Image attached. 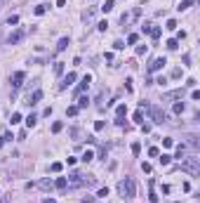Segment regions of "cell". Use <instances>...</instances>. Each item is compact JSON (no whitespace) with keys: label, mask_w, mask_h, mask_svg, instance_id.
Instances as JSON below:
<instances>
[{"label":"cell","mask_w":200,"mask_h":203,"mask_svg":"<svg viewBox=\"0 0 200 203\" xmlns=\"http://www.w3.org/2000/svg\"><path fill=\"white\" fill-rule=\"evenodd\" d=\"M38 187H40V189H52V179H40Z\"/></svg>","instance_id":"obj_17"},{"label":"cell","mask_w":200,"mask_h":203,"mask_svg":"<svg viewBox=\"0 0 200 203\" xmlns=\"http://www.w3.org/2000/svg\"><path fill=\"white\" fill-rule=\"evenodd\" d=\"M167 31H177V21H174V19H169V21H167V26H165Z\"/></svg>","instance_id":"obj_31"},{"label":"cell","mask_w":200,"mask_h":203,"mask_svg":"<svg viewBox=\"0 0 200 203\" xmlns=\"http://www.w3.org/2000/svg\"><path fill=\"white\" fill-rule=\"evenodd\" d=\"M80 201H82V203H94V196H82Z\"/></svg>","instance_id":"obj_45"},{"label":"cell","mask_w":200,"mask_h":203,"mask_svg":"<svg viewBox=\"0 0 200 203\" xmlns=\"http://www.w3.org/2000/svg\"><path fill=\"white\" fill-rule=\"evenodd\" d=\"M148 156H160V151H158V146H151V149H148Z\"/></svg>","instance_id":"obj_38"},{"label":"cell","mask_w":200,"mask_h":203,"mask_svg":"<svg viewBox=\"0 0 200 203\" xmlns=\"http://www.w3.org/2000/svg\"><path fill=\"white\" fill-rule=\"evenodd\" d=\"M132 154H134V156L141 154V144H139V142H132Z\"/></svg>","instance_id":"obj_23"},{"label":"cell","mask_w":200,"mask_h":203,"mask_svg":"<svg viewBox=\"0 0 200 203\" xmlns=\"http://www.w3.org/2000/svg\"><path fill=\"white\" fill-rule=\"evenodd\" d=\"M113 47H115V50H123V47H125V43H123V40H115V43H113Z\"/></svg>","instance_id":"obj_39"},{"label":"cell","mask_w":200,"mask_h":203,"mask_svg":"<svg viewBox=\"0 0 200 203\" xmlns=\"http://www.w3.org/2000/svg\"><path fill=\"white\" fill-rule=\"evenodd\" d=\"M118 191L125 196V199H132L134 194H136V187H134V179L132 177H125L120 184H118Z\"/></svg>","instance_id":"obj_1"},{"label":"cell","mask_w":200,"mask_h":203,"mask_svg":"<svg viewBox=\"0 0 200 203\" xmlns=\"http://www.w3.org/2000/svg\"><path fill=\"white\" fill-rule=\"evenodd\" d=\"M186 156V146L184 144H177V158H184Z\"/></svg>","instance_id":"obj_16"},{"label":"cell","mask_w":200,"mask_h":203,"mask_svg":"<svg viewBox=\"0 0 200 203\" xmlns=\"http://www.w3.org/2000/svg\"><path fill=\"white\" fill-rule=\"evenodd\" d=\"M115 113H118V118H123V116L127 113V106H125V104H120V106L115 109Z\"/></svg>","instance_id":"obj_20"},{"label":"cell","mask_w":200,"mask_h":203,"mask_svg":"<svg viewBox=\"0 0 200 203\" xmlns=\"http://www.w3.org/2000/svg\"><path fill=\"white\" fill-rule=\"evenodd\" d=\"M106 196H108V189H106V187H104V189H99V194H97V199H106Z\"/></svg>","instance_id":"obj_37"},{"label":"cell","mask_w":200,"mask_h":203,"mask_svg":"<svg viewBox=\"0 0 200 203\" xmlns=\"http://www.w3.org/2000/svg\"><path fill=\"white\" fill-rule=\"evenodd\" d=\"M148 203H158V196H155V194H153V191H151V194H148Z\"/></svg>","instance_id":"obj_43"},{"label":"cell","mask_w":200,"mask_h":203,"mask_svg":"<svg viewBox=\"0 0 200 203\" xmlns=\"http://www.w3.org/2000/svg\"><path fill=\"white\" fill-rule=\"evenodd\" d=\"M148 109V113H151V118H153V123H165V111L160 109V106H146Z\"/></svg>","instance_id":"obj_3"},{"label":"cell","mask_w":200,"mask_h":203,"mask_svg":"<svg viewBox=\"0 0 200 203\" xmlns=\"http://www.w3.org/2000/svg\"><path fill=\"white\" fill-rule=\"evenodd\" d=\"M94 14H97V7H87V10L82 12V21H92Z\"/></svg>","instance_id":"obj_8"},{"label":"cell","mask_w":200,"mask_h":203,"mask_svg":"<svg viewBox=\"0 0 200 203\" xmlns=\"http://www.w3.org/2000/svg\"><path fill=\"white\" fill-rule=\"evenodd\" d=\"M158 161H160V165H169V163H172V156H169V154H163Z\"/></svg>","instance_id":"obj_15"},{"label":"cell","mask_w":200,"mask_h":203,"mask_svg":"<svg viewBox=\"0 0 200 203\" xmlns=\"http://www.w3.org/2000/svg\"><path fill=\"white\" fill-rule=\"evenodd\" d=\"M33 12H35V17H42V14L47 12V5H38V7H35Z\"/></svg>","instance_id":"obj_18"},{"label":"cell","mask_w":200,"mask_h":203,"mask_svg":"<svg viewBox=\"0 0 200 203\" xmlns=\"http://www.w3.org/2000/svg\"><path fill=\"white\" fill-rule=\"evenodd\" d=\"M42 203H57V201H54V199H45Z\"/></svg>","instance_id":"obj_49"},{"label":"cell","mask_w":200,"mask_h":203,"mask_svg":"<svg viewBox=\"0 0 200 203\" xmlns=\"http://www.w3.org/2000/svg\"><path fill=\"white\" fill-rule=\"evenodd\" d=\"M188 144H191V146H193V149H198V137H188Z\"/></svg>","instance_id":"obj_36"},{"label":"cell","mask_w":200,"mask_h":203,"mask_svg":"<svg viewBox=\"0 0 200 203\" xmlns=\"http://www.w3.org/2000/svg\"><path fill=\"white\" fill-rule=\"evenodd\" d=\"M136 40H139V35H136V33H130V35H127V43H130V45H134Z\"/></svg>","instance_id":"obj_34"},{"label":"cell","mask_w":200,"mask_h":203,"mask_svg":"<svg viewBox=\"0 0 200 203\" xmlns=\"http://www.w3.org/2000/svg\"><path fill=\"white\" fill-rule=\"evenodd\" d=\"M177 97H184V90H174V92H167L163 99H177Z\"/></svg>","instance_id":"obj_12"},{"label":"cell","mask_w":200,"mask_h":203,"mask_svg":"<svg viewBox=\"0 0 200 203\" xmlns=\"http://www.w3.org/2000/svg\"><path fill=\"white\" fill-rule=\"evenodd\" d=\"M66 47H68V38H61V40H59V45H57V52H64Z\"/></svg>","instance_id":"obj_14"},{"label":"cell","mask_w":200,"mask_h":203,"mask_svg":"<svg viewBox=\"0 0 200 203\" xmlns=\"http://www.w3.org/2000/svg\"><path fill=\"white\" fill-rule=\"evenodd\" d=\"M160 33H163V29H160V26H155V29H151V35H153L155 40L160 38Z\"/></svg>","instance_id":"obj_25"},{"label":"cell","mask_w":200,"mask_h":203,"mask_svg":"<svg viewBox=\"0 0 200 203\" xmlns=\"http://www.w3.org/2000/svg\"><path fill=\"white\" fill-rule=\"evenodd\" d=\"M136 54H139V57L146 54V45H139V47H136Z\"/></svg>","instance_id":"obj_40"},{"label":"cell","mask_w":200,"mask_h":203,"mask_svg":"<svg viewBox=\"0 0 200 203\" xmlns=\"http://www.w3.org/2000/svg\"><path fill=\"white\" fill-rule=\"evenodd\" d=\"M92 158H94V154H92V151H85V154H82V161H85V163H90Z\"/></svg>","instance_id":"obj_30"},{"label":"cell","mask_w":200,"mask_h":203,"mask_svg":"<svg viewBox=\"0 0 200 203\" xmlns=\"http://www.w3.org/2000/svg\"><path fill=\"white\" fill-rule=\"evenodd\" d=\"M2 142H5V139H0V146H2Z\"/></svg>","instance_id":"obj_51"},{"label":"cell","mask_w":200,"mask_h":203,"mask_svg":"<svg viewBox=\"0 0 200 203\" xmlns=\"http://www.w3.org/2000/svg\"><path fill=\"white\" fill-rule=\"evenodd\" d=\"M35 123H38V116H33V113H31V116L26 118V125H28V128H33Z\"/></svg>","instance_id":"obj_22"},{"label":"cell","mask_w":200,"mask_h":203,"mask_svg":"<svg viewBox=\"0 0 200 203\" xmlns=\"http://www.w3.org/2000/svg\"><path fill=\"white\" fill-rule=\"evenodd\" d=\"M5 2H7V0H0V5H5Z\"/></svg>","instance_id":"obj_50"},{"label":"cell","mask_w":200,"mask_h":203,"mask_svg":"<svg viewBox=\"0 0 200 203\" xmlns=\"http://www.w3.org/2000/svg\"><path fill=\"white\" fill-rule=\"evenodd\" d=\"M165 64H167L165 57H158V59H153V62L148 64V71H160V68L165 66Z\"/></svg>","instance_id":"obj_5"},{"label":"cell","mask_w":200,"mask_h":203,"mask_svg":"<svg viewBox=\"0 0 200 203\" xmlns=\"http://www.w3.org/2000/svg\"><path fill=\"white\" fill-rule=\"evenodd\" d=\"M184 109H186V106H184V102H174V106H172V111H174L177 116H179V113H184Z\"/></svg>","instance_id":"obj_13"},{"label":"cell","mask_w":200,"mask_h":203,"mask_svg":"<svg viewBox=\"0 0 200 203\" xmlns=\"http://www.w3.org/2000/svg\"><path fill=\"white\" fill-rule=\"evenodd\" d=\"M193 5H196V0H181V5H179L177 10H179V12H184V10H188V7H193Z\"/></svg>","instance_id":"obj_11"},{"label":"cell","mask_w":200,"mask_h":203,"mask_svg":"<svg viewBox=\"0 0 200 203\" xmlns=\"http://www.w3.org/2000/svg\"><path fill=\"white\" fill-rule=\"evenodd\" d=\"M167 47H169V50H177V47H179V43H177V38H172V40H167Z\"/></svg>","instance_id":"obj_27"},{"label":"cell","mask_w":200,"mask_h":203,"mask_svg":"<svg viewBox=\"0 0 200 203\" xmlns=\"http://www.w3.org/2000/svg\"><path fill=\"white\" fill-rule=\"evenodd\" d=\"M141 170L144 172H151V163H141Z\"/></svg>","instance_id":"obj_48"},{"label":"cell","mask_w":200,"mask_h":203,"mask_svg":"<svg viewBox=\"0 0 200 203\" xmlns=\"http://www.w3.org/2000/svg\"><path fill=\"white\" fill-rule=\"evenodd\" d=\"M125 88H127V92H132V78H127V80H125Z\"/></svg>","instance_id":"obj_47"},{"label":"cell","mask_w":200,"mask_h":203,"mask_svg":"<svg viewBox=\"0 0 200 203\" xmlns=\"http://www.w3.org/2000/svg\"><path fill=\"white\" fill-rule=\"evenodd\" d=\"M104 125H106L104 121H97V123H94V130H104Z\"/></svg>","instance_id":"obj_42"},{"label":"cell","mask_w":200,"mask_h":203,"mask_svg":"<svg viewBox=\"0 0 200 203\" xmlns=\"http://www.w3.org/2000/svg\"><path fill=\"white\" fill-rule=\"evenodd\" d=\"M21 38H24V31L19 29V31H14V33H12L9 38H7V43H9V45H17V43H19Z\"/></svg>","instance_id":"obj_7"},{"label":"cell","mask_w":200,"mask_h":203,"mask_svg":"<svg viewBox=\"0 0 200 203\" xmlns=\"http://www.w3.org/2000/svg\"><path fill=\"white\" fill-rule=\"evenodd\" d=\"M134 121H136V123H144V111H141V109L134 113Z\"/></svg>","instance_id":"obj_28"},{"label":"cell","mask_w":200,"mask_h":203,"mask_svg":"<svg viewBox=\"0 0 200 203\" xmlns=\"http://www.w3.org/2000/svg\"><path fill=\"white\" fill-rule=\"evenodd\" d=\"M174 203H177V201H174Z\"/></svg>","instance_id":"obj_52"},{"label":"cell","mask_w":200,"mask_h":203,"mask_svg":"<svg viewBox=\"0 0 200 203\" xmlns=\"http://www.w3.org/2000/svg\"><path fill=\"white\" fill-rule=\"evenodd\" d=\"M78 111H80V109H78V106H68V109H66V116H75V113H78Z\"/></svg>","instance_id":"obj_32"},{"label":"cell","mask_w":200,"mask_h":203,"mask_svg":"<svg viewBox=\"0 0 200 203\" xmlns=\"http://www.w3.org/2000/svg\"><path fill=\"white\" fill-rule=\"evenodd\" d=\"M90 83H92V78H90V76H85V78L80 80V85H78V90H75V95H80V92H82V90H85V88H87Z\"/></svg>","instance_id":"obj_10"},{"label":"cell","mask_w":200,"mask_h":203,"mask_svg":"<svg viewBox=\"0 0 200 203\" xmlns=\"http://www.w3.org/2000/svg\"><path fill=\"white\" fill-rule=\"evenodd\" d=\"M40 99H42V90H35L33 95H28V102H26V104H28V106H35Z\"/></svg>","instance_id":"obj_6"},{"label":"cell","mask_w":200,"mask_h":203,"mask_svg":"<svg viewBox=\"0 0 200 203\" xmlns=\"http://www.w3.org/2000/svg\"><path fill=\"white\" fill-rule=\"evenodd\" d=\"M61 168H64L61 163H52V165H50V170H52V172H61Z\"/></svg>","instance_id":"obj_33"},{"label":"cell","mask_w":200,"mask_h":203,"mask_svg":"<svg viewBox=\"0 0 200 203\" xmlns=\"http://www.w3.org/2000/svg\"><path fill=\"white\" fill-rule=\"evenodd\" d=\"M66 177H59V179H57V182H54V187H57V189H66Z\"/></svg>","instance_id":"obj_19"},{"label":"cell","mask_w":200,"mask_h":203,"mask_svg":"<svg viewBox=\"0 0 200 203\" xmlns=\"http://www.w3.org/2000/svg\"><path fill=\"white\" fill-rule=\"evenodd\" d=\"M75 78H78L75 73H68L66 78L61 80V85H59V90H66V88H68V85H71V83H73V80H75Z\"/></svg>","instance_id":"obj_9"},{"label":"cell","mask_w":200,"mask_h":203,"mask_svg":"<svg viewBox=\"0 0 200 203\" xmlns=\"http://www.w3.org/2000/svg\"><path fill=\"white\" fill-rule=\"evenodd\" d=\"M181 170H186V172H191V175H198L200 172V163L196 156H188V158H181Z\"/></svg>","instance_id":"obj_2"},{"label":"cell","mask_w":200,"mask_h":203,"mask_svg":"<svg viewBox=\"0 0 200 203\" xmlns=\"http://www.w3.org/2000/svg\"><path fill=\"white\" fill-rule=\"evenodd\" d=\"M101 10H104V12H111V10H113V0H106V2L101 5Z\"/></svg>","instance_id":"obj_24"},{"label":"cell","mask_w":200,"mask_h":203,"mask_svg":"<svg viewBox=\"0 0 200 203\" xmlns=\"http://www.w3.org/2000/svg\"><path fill=\"white\" fill-rule=\"evenodd\" d=\"M24 78H26V76H24V71H17V73L12 76V88H14V90H19V88H21V83H24Z\"/></svg>","instance_id":"obj_4"},{"label":"cell","mask_w":200,"mask_h":203,"mask_svg":"<svg viewBox=\"0 0 200 203\" xmlns=\"http://www.w3.org/2000/svg\"><path fill=\"white\" fill-rule=\"evenodd\" d=\"M9 201H12V194H5V196L0 199V203H9Z\"/></svg>","instance_id":"obj_44"},{"label":"cell","mask_w":200,"mask_h":203,"mask_svg":"<svg viewBox=\"0 0 200 203\" xmlns=\"http://www.w3.org/2000/svg\"><path fill=\"white\" fill-rule=\"evenodd\" d=\"M54 73H57V76L64 73V62H57V64H54Z\"/></svg>","instance_id":"obj_21"},{"label":"cell","mask_w":200,"mask_h":203,"mask_svg":"<svg viewBox=\"0 0 200 203\" xmlns=\"http://www.w3.org/2000/svg\"><path fill=\"white\" fill-rule=\"evenodd\" d=\"M172 78H181V68H174L172 71Z\"/></svg>","instance_id":"obj_46"},{"label":"cell","mask_w":200,"mask_h":203,"mask_svg":"<svg viewBox=\"0 0 200 203\" xmlns=\"http://www.w3.org/2000/svg\"><path fill=\"white\" fill-rule=\"evenodd\" d=\"M61 128H64V123H61V121H57V123L52 125V132H61Z\"/></svg>","instance_id":"obj_29"},{"label":"cell","mask_w":200,"mask_h":203,"mask_svg":"<svg viewBox=\"0 0 200 203\" xmlns=\"http://www.w3.org/2000/svg\"><path fill=\"white\" fill-rule=\"evenodd\" d=\"M7 24H9V26H14V24H19V17H17V14H12V17L7 19Z\"/></svg>","instance_id":"obj_35"},{"label":"cell","mask_w":200,"mask_h":203,"mask_svg":"<svg viewBox=\"0 0 200 203\" xmlns=\"http://www.w3.org/2000/svg\"><path fill=\"white\" fill-rule=\"evenodd\" d=\"M87 104H90V99H87V97H80V99H78V109H85Z\"/></svg>","instance_id":"obj_26"},{"label":"cell","mask_w":200,"mask_h":203,"mask_svg":"<svg viewBox=\"0 0 200 203\" xmlns=\"http://www.w3.org/2000/svg\"><path fill=\"white\" fill-rule=\"evenodd\" d=\"M19 121H21V113H12V125L19 123Z\"/></svg>","instance_id":"obj_41"}]
</instances>
